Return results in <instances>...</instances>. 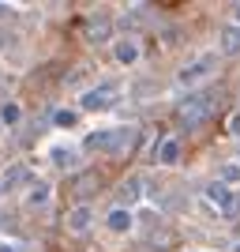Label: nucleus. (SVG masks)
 I'll list each match as a JSON object with an SVG mask.
<instances>
[{"label":"nucleus","instance_id":"obj_1","mask_svg":"<svg viewBox=\"0 0 240 252\" xmlns=\"http://www.w3.org/2000/svg\"><path fill=\"white\" fill-rule=\"evenodd\" d=\"M132 143H135L132 128H105V132H94L86 139V151H94V155H124Z\"/></svg>","mask_w":240,"mask_h":252},{"label":"nucleus","instance_id":"obj_2","mask_svg":"<svg viewBox=\"0 0 240 252\" xmlns=\"http://www.w3.org/2000/svg\"><path fill=\"white\" fill-rule=\"evenodd\" d=\"M214 109H218V94H210V91H199V94H188V102L177 109V117H180V125L195 128V125H203V121H207Z\"/></svg>","mask_w":240,"mask_h":252},{"label":"nucleus","instance_id":"obj_3","mask_svg":"<svg viewBox=\"0 0 240 252\" xmlns=\"http://www.w3.org/2000/svg\"><path fill=\"white\" fill-rule=\"evenodd\" d=\"M214 61H218V53H203L191 68H184V72H180V83H199V79H207V75L214 72Z\"/></svg>","mask_w":240,"mask_h":252},{"label":"nucleus","instance_id":"obj_4","mask_svg":"<svg viewBox=\"0 0 240 252\" xmlns=\"http://www.w3.org/2000/svg\"><path fill=\"white\" fill-rule=\"evenodd\" d=\"M154 158L161 162V166H177L180 162V139H161V147H154Z\"/></svg>","mask_w":240,"mask_h":252},{"label":"nucleus","instance_id":"obj_5","mask_svg":"<svg viewBox=\"0 0 240 252\" xmlns=\"http://www.w3.org/2000/svg\"><path fill=\"white\" fill-rule=\"evenodd\" d=\"M113 91H116V87L90 91V94H83V105H86V109H105V105H113Z\"/></svg>","mask_w":240,"mask_h":252},{"label":"nucleus","instance_id":"obj_6","mask_svg":"<svg viewBox=\"0 0 240 252\" xmlns=\"http://www.w3.org/2000/svg\"><path fill=\"white\" fill-rule=\"evenodd\" d=\"M53 162H56V166H79V151H75L72 143H68V147L56 143V147H53Z\"/></svg>","mask_w":240,"mask_h":252},{"label":"nucleus","instance_id":"obj_7","mask_svg":"<svg viewBox=\"0 0 240 252\" xmlns=\"http://www.w3.org/2000/svg\"><path fill=\"white\" fill-rule=\"evenodd\" d=\"M207 200H210V203H218V207H221V215H225V207L233 203V192H229V189H225V185L218 181V185H210V189H207Z\"/></svg>","mask_w":240,"mask_h":252},{"label":"nucleus","instance_id":"obj_8","mask_svg":"<svg viewBox=\"0 0 240 252\" xmlns=\"http://www.w3.org/2000/svg\"><path fill=\"white\" fill-rule=\"evenodd\" d=\"M86 226H90V207H75L72 219H68V230H72V233H83Z\"/></svg>","mask_w":240,"mask_h":252},{"label":"nucleus","instance_id":"obj_9","mask_svg":"<svg viewBox=\"0 0 240 252\" xmlns=\"http://www.w3.org/2000/svg\"><path fill=\"white\" fill-rule=\"evenodd\" d=\"M109 230H116V233H124V230H132V215H128L124 207H116L113 215H109Z\"/></svg>","mask_w":240,"mask_h":252},{"label":"nucleus","instance_id":"obj_10","mask_svg":"<svg viewBox=\"0 0 240 252\" xmlns=\"http://www.w3.org/2000/svg\"><path fill=\"white\" fill-rule=\"evenodd\" d=\"M221 49H225V53H237L240 49V27H229V31L221 34Z\"/></svg>","mask_w":240,"mask_h":252},{"label":"nucleus","instance_id":"obj_11","mask_svg":"<svg viewBox=\"0 0 240 252\" xmlns=\"http://www.w3.org/2000/svg\"><path fill=\"white\" fill-rule=\"evenodd\" d=\"M86 38H90V42H105V38H109V19H94Z\"/></svg>","mask_w":240,"mask_h":252},{"label":"nucleus","instance_id":"obj_12","mask_svg":"<svg viewBox=\"0 0 240 252\" xmlns=\"http://www.w3.org/2000/svg\"><path fill=\"white\" fill-rule=\"evenodd\" d=\"M116 57H120V61H135V57H139L135 42H120V45H116Z\"/></svg>","mask_w":240,"mask_h":252},{"label":"nucleus","instance_id":"obj_13","mask_svg":"<svg viewBox=\"0 0 240 252\" xmlns=\"http://www.w3.org/2000/svg\"><path fill=\"white\" fill-rule=\"evenodd\" d=\"M56 125H60V128H72L75 125V109H60V113H56Z\"/></svg>","mask_w":240,"mask_h":252},{"label":"nucleus","instance_id":"obj_14","mask_svg":"<svg viewBox=\"0 0 240 252\" xmlns=\"http://www.w3.org/2000/svg\"><path fill=\"white\" fill-rule=\"evenodd\" d=\"M0 117H4V125H15V121H19V105H4Z\"/></svg>","mask_w":240,"mask_h":252},{"label":"nucleus","instance_id":"obj_15","mask_svg":"<svg viewBox=\"0 0 240 252\" xmlns=\"http://www.w3.org/2000/svg\"><path fill=\"white\" fill-rule=\"evenodd\" d=\"M45 200H49V189H45L42 181H38V189L30 192V203H45Z\"/></svg>","mask_w":240,"mask_h":252},{"label":"nucleus","instance_id":"obj_16","mask_svg":"<svg viewBox=\"0 0 240 252\" xmlns=\"http://www.w3.org/2000/svg\"><path fill=\"white\" fill-rule=\"evenodd\" d=\"M19 177H27V166H11L8 173H4V185H8V181H19Z\"/></svg>","mask_w":240,"mask_h":252},{"label":"nucleus","instance_id":"obj_17","mask_svg":"<svg viewBox=\"0 0 240 252\" xmlns=\"http://www.w3.org/2000/svg\"><path fill=\"white\" fill-rule=\"evenodd\" d=\"M135 196H139V181H128L124 185V200H135Z\"/></svg>","mask_w":240,"mask_h":252},{"label":"nucleus","instance_id":"obj_18","mask_svg":"<svg viewBox=\"0 0 240 252\" xmlns=\"http://www.w3.org/2000/svg\"><path fill=\"white\" fill-rule=\"evenodd\" d=\"M229 132H233V136H240V113L229 117Z\"/></svg>","mask_w":240,"mask_h":252},{"label":"nucleus","instance_id":"obj_19","mask_svg":"<svg viewBox=\"0 0 240 252\" xmlns=\"http://www.w3.org/2000/svg\"><path fill=\"white\" fill-rule=\"evenodd\" d=\"M0 252H15V249H8V245H0Z\"/></svg>","mask_w":240,"mask_h":252},{"label":"nucleus","instance_id":"obj_20","mask_svg":"<svg viewBox=\"0 0 240 252\" xmlns=\"http://www.w3.org/2000/svg\"><path fill=\"white\" fill-rule=\"evenodd\" d=\"M237 23H240V8H237Z\"/></svg>","mask_w":240,"mask_h":252},{"label":"nucleus","instance_id":"obj_21","mask_svg":"<svg viewBox=\"0 0 240 252\" xmlns=\"http://www.w3.org/2000/svg\"><path fill=\"white\" fill-rule=\"evenodd\" d=\"M0 189H4V185H0Z\"/></svg>","mask_w":240,"mask_h":252},{"label":"nucleus","instance_id":"obj_22","mask_svg":"<svg viewBox=\"0 0 240 252\" xmlns=\"http://www.w3.org/2000/svg\"><path fill=\"white\" fill-rule=\"evenodd\" d=\"M237 252H240V249H237Z\"/></svg>","mask_w":240,"mask_h":252}]
</instances>
